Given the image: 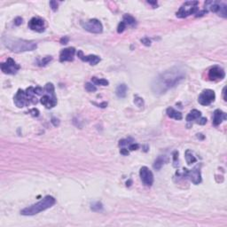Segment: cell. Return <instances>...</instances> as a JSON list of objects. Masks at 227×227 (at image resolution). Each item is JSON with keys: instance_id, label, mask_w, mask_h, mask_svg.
Listing matches in <instances>:
<instances>
[{"instance_id": "1", "label": "cell", "mask_w": 227, "mask_h": 227, "mask_svg": "<svg viewBox=\"0 0 227 227\" xmlns=\"http://www.w3.org/2000/svg\"><path fill=\"white\" fill-rule=\"evenodd\" d=\"M185 71L180 67H172L157 76L152 83V91L156 95H161L174 88L185 78Z\"/></svg>"}, {"instance_id": "2", "label": "cell", "mask_w": 227, "mask_h": 227, "mask_svg": "<svg viewBox=\"0 0 227 227\" xmlns=\"http://www.w3.org/2000/svg\"><path fill=\"white\" fill-rule=\"evenodd\" d=\"M2 41L6 47L14 53H23L34 51L37 49V45L35 41H29L21 38H13L9 37H4Z\"/></svg>"}, {"instance_id": "3", "label": "cell", "mask_w": 227, "mask_h": 227, "mask_svg": "<svg viewBox=\"0 0 227 227\" xmlns=\"http://www.w3.org/2000/svg\"><path fill=\"white\" fill-rule=\"evenodd\" d=\"M55 202H56V200H55L54 197L47 195L44 199H42L40 201L22 209L21 211V214L23 215H37L44 210L50 208L51 207H53L55 204Z\"/></svg>"}, {"instance_id": "4", "label": "cell", "mask_w": 227, "mask_h": 227, "mask_svg": "<svg viewBox=\"0 0 227 227\" xmlns=\"http://www.w3.org/2000/svg\"><path fill=\"white\" fill-rule=\"evenodd\" d=\"M199 2L198 1H187L184 2L180 8L178 9V11L177 12V17L178 18H186L188 16H190L191 14H194L197 13L199 7Z\"/></svg>"}, {"instance_id": "5", "label": "cell", "mask_w": 227, "mask_h": 227, "mask_svg": "<svg viewBox=\"0 0 227 227\" xmlns=\"http://www.w3.org/2000/svg\"><path fill=\"white\" fill-rule=\"evenodd\" d=\"M82 27L88 32L93 33V34H99L103 31V26L102 23L97 20V19H92L88 22H81Z\"/></svg>"}, {"instance_id": "6", "label": "cell", "mask_w": 227, "mask_h": 227, "mask_svg": "<svg viewBox=\"0 0 227 227\" xmlns=\"http://www.w3.org/2000/svg\"><path fill=\"white\" fill-rule=\"evenodd\" d=\"M184 177H188L194 184H199L201 182V174H200V167L199 165L195 166L192 169L188 170L186 169H184L182 174Z\"/></svg>"}, {"instance_id": "7", "label": "cell", "mask_w": 227, "mask_h": 227, "mask_svg": "<svg viewBox=\"0 0 227 227\" xmlns=\"http://www.w3.org/2000/svg\"><path fill=\"white\" fill-rule=\"evenodd\" d=\"M0 67H1V70L3 71V73L7 75H14L21 68L20 65H18L12 58H8L6 62L1 63Z\"/></svg>"}, {"instance_id": "8", "label": "cell", "mask_w": 227, "mask_h": 227, "mask_svg": "<svg viewBox=\"0 0 227 227\" xmlns=\"http://www.w3.org/2000/svg\"><path fill=\"white\" fill-rule=\"evenodd\" d=\"M215 92L210 89H207V90H204L200 94L198 98V101L202 106H208L215 100Z\"/></svg>"}, {"instance_id": "9", "label": "cell", "mask_w": 227, "mask_h": 227, "mask_svg": "<svg viewBox=\"0 0 227 227\" xmlns=\"http://www.w3.org/2000/svg\"><path fill=\"white\" fill-rule=\"evenodd\" d=\"M14 104L16 105V107H23L26 106H29L31 104L30 98L27 96L26 92H24L23 90L19 89L17 93L15 94L14 98Z\"/></svg>"}, {"instance_id": "10", "label": "cell", "mask_w": 227, "mask_h": 227, "mask_svg": "<svg viewBox=\"0 0 227 227\" xmlns=\"http://www.w3.org/2000/svg\"><path fill=\"white\" fill-rule=\"evenodd\" d=\"M29 29H30L33 31L42 33L45 30V21L39 17H33L30 22H29Z\"/></svg>"}, {"instance_id": "11", "label": "cell", "mask_w": 227, "mask_h": 227, "mask_svg": "<svg viewBox=\"0 0 227 227\" xmlns=\"http://www.w3.org/2000/svg\"><path fill=\"white\" fill-rule=\"evenodd\" d=\"M139 176L143 184L146 186H151L153 183V175L152 171L146 166L142 167L139 170Z\"/></svg>"}, {"instance_id": "12", "label": "cell", "mask_w": 227, "mask_h": 227, "mask_svg": "<svg viewBox=\"0 0 227 227\" xmlns=\"http://www.w3.org/2000/svg\"><path fill=\"white\" fill-rule=\"evenodd\" d=\"M225 76V73L223 68L220 67L215 66L208 71V78L211 81H217V80H223Z\"/></svg>"}, {"instance_id": "13", "label": "cell", "mask_w": 227, "mask_h": 227, "mask_svg": "<svg viewBox=\"0 0 227 227\" xmlns=\"http://www.w3.org/2000/svg\"><path fill=\"white\" fill-rule=\"evenodd\" d=\"M75 54H76V49L74 47H68V48L63 49L60 54V61L61 62L72 61L74 60Z\"/></svg>"}, {"instance_id": "14", "label": "cell", "mask_w": 227, "mask_h": 227, "mask_svg": "<svg viewBox=\"0 0 227 227\" xmlns=\"http://www.w3.org/2000/svg\"><path fill=\"white\" fill-rule=\"evenodd\" d=\"M77 56L80 60H82L83 61H85V62H89L91 65L94 66V65H97L99 61H100V58L97 55H94V54H92V55H87V56H84V53L82 51H78L77 52Z\"/></svg>"}, {"instance_id": "15", "label": "cell", "mask_w": 227, "mask_h": 227, "mask_svg": "<svg viewBox=\"0 0 227 227\" xmlns=\"http://www.w3.org/2000/svg\"><path fill=\"white\" fill-rule=\"evenodd\" d=\"M40 101L46 108H53L57 105V98L55 95H45Z\"/></svg>"}, {"instance_id": "16", "label": "cell", "mask_w": 227, "mask_h": 227, "mask_svg": "<svg viewBox=\"0 0 227 227\" xmlns=\"http://www.w3.org/2000/svg\"><path fill=\"white\" fill-rule=\"evenodd\" d=\"M223 3L219 2V1H207L205 3V10L208 11H211L213 13L217 14L222 6Z\"/></svg>"}, {"instance_id": "17", "label": "cell", "mask_w": 227, "mask_h": 227, "mask_svg": "<svg viewBox=\"0 0 227 227\" xmlns=\"http://www.w3.org/2000/svg\"><path fill=\"white\" fill-rule=\"evenodd\" d=\"M224 120H226V114L220 109L215 110L213 115V124L215 126H218Z\"/></svg>"}, {"instance_id": "18", "label": "cell", "mask_w": 227, "mask_h": 227, "mask_svg": "<svg viewBox=\"0 0 227 227\" xmlns=\"http://www.w3.org/2000/svg\"><path fill=\"white\" fill-rule=\"evenodd\" d=\"M166 113H167V115H168L169 118H172V119H175V120H177V121L182 120V118H183L182 114H181L180 112L175 110L173 107H169V108H167Z\"/></svg>"}, {"instance_id": "19", "label": "cell", "mask_w": 227, "mask_h": 227, "mask_svg": "<svg viewBox=\"0 0 227 227\" xmlns=\"http://www.w3.org/2000/svg\"><path fill=\"white\" fill-rule=\"evenodd\" d=\"M201 117V113L197 110V109H192L186 116L185 120L188 122V123H191V122H193V121H197L198 119H200Z\"/></svg>"}, {"instance_id": "20", "label": "cell", "mask_w": 227, "mask_h": 227, "mask_svg": "<svg viewBox=\"0 0 227 227\" xmlns=\"http://www.w3.org/2000/svg\"><path fill=\"white\" fill-rule=\"evenodd\" d=\"M127 85L125 84H119L115 90V94L118 98L120 99H123L126 97V94H127Z\"/></svg>"}, {"instance_id": "21", "label": "cell", "mask_w": 227, "mask_h": 227, "mask_svg": "<svg viewBox=\"0 0 227 227\" xmlns=\"http://www.w3.org/2000/svg\"><path fill=\"white\" fill-rule=\"evenodd\" d=\"M164 162H165V157L162 156V155H160V156H158L157 159L154 161V163H153V167L154 169L159 170V169H161V167L163 166Z\"/></svg>"}, {"instance_id": "22", "label": "cell", "mask_w": 227, "mask_h": 227, "mask_svg": "<svg viewBox=\"0 0 227 227\" xmlns=\"http://www.w3.org/2000/svg\"><path fill=\"white\" fill-rule=\"evenodd\" d=\"M123 22L126 25H130V26H131V27H134V26L136 25V23H137L135 18H134L133 16L130 15V14H125V15L123 16Z\"/></svg>"}, {"instance_id": "23", "label": "cell", "mask_w": 227, "mask_h": 227, "mask_svg": "<svg viewBox=\"0 0 227 227\" xmlns=\"http://www.w3.org/2000/svg\"><path fill=\"white\" fill-rule=\"evenodd\" d=\"M185 160H186L187 164H189V165H190V164H192V163H194V162L197 161L195 156H193L192 151L189 150V149L185 151Z\"/></svg>"}, {"instance_id": "24", "label": "cell", "mask_w": 227, "mask_h": 227, "mask_svg": "<svg viewBox=\"0 0 227 227\" xmlns=\"http://www.w3.org/2000/svg\"><path fill=\"white\" fill-rule=\"evenodd\" d=\"M92 84L96 85H102V86H107L109 84V82L107 79L104 78H98V77H92Z\"/></svg>"}, {"instance_id": "25", "label": "cell", "mask_w": 227, "mask_h": 227, "mask_svg": "<svg viewBox=\"0 0 227 227\" xmlns=\"http://www.w3.org/2000/svg\"><path fill=\"white\" fill-rule=\"evenodd\" d=\"M91 209L92 211H95V212H99V211H101L103 209V205L101 202L99 201H96L94 203H92L91 205Z\"/></svg>"}, {"instance_id": "26", "label": "cell", "mask_w": 227, "mask_h": 227, "mask_svg": "<svg viewBox=\"0 0 227 227\" xmlns=\"http://www.w3.org/2000/svg\"><path fill=\"white\" fill-rule=\"evenodd\" d=\"M45 91L48 93V95H55V92H54V86L52 83H48L46 84L45 87Z\"/></svg>"}, {"instance_id": "27", "label": "cell", "mask_w": 227, "mask_h": 227, "mask_svg": "<svg viewBox=\"0 0 227 227\" xmlns=\"http://www.w3.org/2000/svg\"><path fill=\"white\" fill-rule=\"evenodd\" d=\"M217 14H218L219 16L223 17V18H226V17H227V6H226L225 4L223 3V5H222V6H221V8H220L219 12L217 13Z\"/></svg>"}, {"instance_id": "28", "label": "cell", "mask_w": 227, "mask_h": 227, "mask_svg": "<svg viewBox=\"0 0 227 227\" xmlns=\"http://www.w3.org/2000/svg\"><path fill=\"white\" fill-rule=\"evenodd\" d=\"M134 103H135V105H136L137 107H138L139 108H143V107H144V105H145L144 99H143L142 98L138 97V96H135V98H134Z\"/></svg>"}, {"instance_id": "29", "label": "cell", "mask_w": 227, "mask_h": 227, "mask_svg": "<svg viewBox=\"0 0 227 227\" xmlns=\"http://www.w3.org/2000/svg\"><path fill=\"white\" fill-rule=\"evenodd\" d=\"M53 60V57L52 56H46V57H44L40 61H39V63H38V65L40 66V67H45V66H46L51 61Z\"/></svg>"}, {"instance_id": "30", "label": "cell", "mask_w": 227, "mask_h": 227, "mask_svg": "<svg viewBox=\"0 0 227 227\" xmlns=\"http://www.w3.org/2000/svg\"><path fill=\"white\" fill-rule=\"evenodd\" d=\"M84 87L88 92H94L97 91V87L94 85V84H92V83H86Z\"/></svg>"}, {"instance_id": "31", "label": "cell", "mask_w": 227, "mask_h": 227, "mask_svg": "<svg viewBox=\"0 0 227 227\" xmlns=\"http://www.w3.org/2000/svg\"><path fill=\"white\" fill-rule=\"evenodd\" d=\"M125 29H126V24H125L123 22H121L119 23L118 27H117V32H118L119 34H121V33H123V32L125 30Z\"/></svg>"}, {"instance_id": "32", "label": "cell", "mask_w": 227, "mask_h": 227, "mask_svg": "<svg viewBox=\"0 0 227 227\" xmlns=\"http://www.w3.org/2000/svg\"><path fill=\"white\" fill-rule=\"evenodd\" d=\"M131 142H133V139L132 138H127V139H123V140H120V143H119V145L120 146H126V145H130V144H132Z\"/></svg>"}, {"instance_id": "33", "label": "cell", "mask_w": 227, "mask_h": 227, "mask_svg": "<svg viewBox=\"0 0 227 227\" xmlns=\"http://www.w3.org/2000/svg\"><path fill=\"white\" fill-rule=\"evenodd\" d=\"M29 113L32 115V116H34V117H37L38 115H39V110L38 109H37V108H32V109H30V111H29Z\"/></svg>"}, {"instance_id": "34", "label": "cell", "mask_w": 227, "mask_h": 227, "mask_svg": "<svg viewBox=\"0 0 227 227\" xmlns=\"http://www.w3.org/2000/svg\"><path fill=\"white\" fill-rule=\"evenodd\" d=\"M50 6L53 9V11H54V12H56L58 10V3L56 1H54V0L50 1Z\"/></svg>"}, {"instance_id": "35", "label": "cell", "mask_w": 227, "mask_h": 227, "mask_svg": "<svg viewBox=\"0 0 227 227\" xmlns=\"http://www.w3.org/2000/svg\"><path fill=\"white\" fill-rule=\"evenodd\" d=\"M140 41H141V43H142L144 45H146V46H150V45H151V40H150L148 37H144V38H142Z\"/></svg>"}, {"instance_id": "36", "label": "cell", "mask_w": 227, "mask_h": 227, "mask_svg": "<svg viewBox=\"0 0 227 227\" xmlns=\"http://www.w3.org/2000/svg\"><path fill=\"white\" fill-rule=\"evenodd\" d=\"M178 161V152L175 151L173 153V162H174V166L177 167V161Z\"/></svg>"}, {"instance_id": "37", "label": "cell", "mask_w": 227, "mask_h": 227, "mask_svg": "<svg viewBox=\"0 0 227 227\" xmlns=\"http://www.w3.org/2000/svg\"><path fill=\"white\" fill-rule=\"evenodd\" d=\"M43 92H44V89L42 88V87H36V88H34V92H35V94H37V95H41L42 93H43Z\"/></svg>"}, {"instance_id": "38", "label": "cell", "mask_w": 227, "mask_h": 227, "mask_svg": "<svg viewBox=\"0 0 227 227\" xmlns=\"http://www.w3.org/2000/svg\"><path fill=\"white\" fill-rule=\"evenodd\" d=\"M196 123H199V124H200V125H204V124L207 123V118H205V117H200V119H198V120L196 121Z\"/></svg>"}, {"instance_id": "39", "label": "cell", "mask_w": 227, "mask_h": 227, "mask_svg": "<svg viewBox=\"0 0 227 227\" xmlns=\"http://www.w3.org/2000/svg\"><path fill=\"white\" fill-rule=\"evenodd\" d=\"M138 147H139V146H138V144H135V143H132V144H130V145L129 146V149H130V151L137 150V149H138Z\"/></svg>"}, {"instance_id": "40", "label": "cell", "mask_w": 227, "mask_h": 227, "mask_svg": "<svg viewBox=\"0 0 227 227\" xmlns=\"http://www.w3.org/2000/svg\"><path fill=\"white\" fill-rule=\"evenodd\" d=\"M22 17H17V18H15L14 19V24L16 25V26H20L22 23Z\"/></svg>"}, {"instance_id": "41", "label": "cell", "mask_w": 227, "mask_h": 227, "mask_svg": "<svg viewBox=\"0 0 227 227\" xmlns=\"http://www.w3.org/2000/svg\"><path fill=\"white\" fill-rule=\"evenodd\" d=\"M68 41H69V38L66 36L61 38V45H67L68 43Z\"/></svg>"}, {"instance_id": "42", "label": "cell", "mask_w": 227, "mask_h": 227, "mask_svg": "<svg viewBox=\"0 0 227 227\" xmlns=\"http://www.w3.org/2000/svg\"><path fill=\"white\" fill-rule=\"evenodd\" d=\"M51 122H52V123H53L55 127H57V126H59V125H60V121H59L58 119L54 118V117H53V118H52V121H51Z\"/></svg>"}, {"instance_id": "43", "label": "cell", "mask_w": 227, "mask_h": 227, "mask_svg": "<svg viewBox=\"0 0 227 227\" xmlns=\"http://www.w3.org/2000/svg\"><path fill=\"white\" fill-rule=\"evenodd\" d=\"M207 13H208V12L204 9V10H202V11H200V12H197L195 16H196V17H200V16H203L204 14H206Z\"/></svg>"}, {"instance_id": "44", "label": "cell", "mask_w": 227, "mask_h": 227, "mask_svg": "<svg viewBox=\"0 0 227 227\" xmlns=\"http://www.w3.org/2000/svg\"><path fill=\"white\" fill-rule=\"evenodd\" d=\"M93 104L94 105H96V106H98L99 107H106L107 106V102H103V103H100V104H97V103H95V102H93Z\"/></svg>"}, {"instance_id": "45", "label": "cell", "mask_w": 227, "mask_h": 227, "mask_svg": "<svg viewBox=\"0 0 227 227\" xmlns=\"http://www.w3.org/2000/svg\"><path fill=\"white\" fill-rule=\"evenodd\" d=\"M120 153H121L122 154H123V155H128V154H129V151H128V149H126V148H122V149L120 150Z\"/></svg>"}, {"instance_id": "46", "label": "cell", "mask_w": 227, "mask_h": 227, "mask_svg": "<svg viewBox=\"0 0 227 227\" xmlns=\"http://www.w3.org/2000/svg\"><path fill=\"white\" fill-rule=\"evenodd\" d=\"M147 3L150 4V5H153V6H157V5H158L156 1H147Z\"/></svg>"}, {"instance_id": "47", "label": "cell", "mask_w": 227, "mask_h": 227, "mask_svg": "<svg viewBox=\"0 0 227 227\" xmlns=\"http://www.w3.org/2000/svg\"><path fill=\"white\" fill-rule=\"evenodd\" d=\"M225 90H226V87H224L223 90V99L226 101L227 99H226V97H225Z\"/></svg>"}, {"instance_id": "48", "label": "cell", "mask_w": 227, "mask_h": 227, "mask_svg": "<svg viewBox=\"0 0 227 227\" xmlns=\"http://www.w3.org/2000/svg\"><path fill=\"white\" fill-rule=\"evenodd\" d=\"M130 183H131V181H130V180L129 182H127V183H126V184H127V186H130Z\"/></svg>"}]
</instances>
